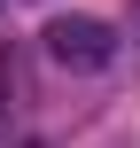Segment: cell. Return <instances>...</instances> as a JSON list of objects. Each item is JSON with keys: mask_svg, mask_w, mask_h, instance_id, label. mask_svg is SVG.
I'll use <instances>...</instances> for the list:
<instances>
[{"mask_svg": "<svg viewBox=\"0 0 140 148\" xmlns=\"http://www.w3.org/2000/svg\"><path fill=\"white\" fill-rule=\"evenodd\" d=\"M47 55H55L62 70H101V62L117 55V31H109L101 16H55V23H47Z\"/></svg>", "mask_w": 140, "mask_h": 148, "instance_id": "cell-1", "label": "cell"}, {"mask_svg": "<svg viewBox=\"0 0 140 148\" xmlns=\"http://www.w3.org/2000/svg\"><path fill=\"white\" fill-rule=\"evenodd\" d=\"M0 125H8V62H0Z\"/></svg>", "mask_w": 140, "mask_h": 148, "instance_id": "cell-2", "label": "cell"}, {"mask_svg": "<svg viewBox=\"0 0 140 148\" xmlns=\"http://www.w3.org/2000/svg\"><path fill=\"white\" fill-rule=\"evenodd\" d=\"M31 148H47V140H31Z\"/></svg>", "mask_w": 140, "mask_h": 148, "instance_id": "cell-3", "label": "cell"}]
</instances>
